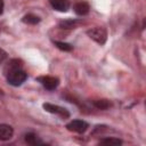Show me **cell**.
<instances>
[{
  "mask_svg": "<svg viewBox=\"0 0 146 146\" xmlns=\"http://www.w3.org/2000/svg\"><path fill=\"white\" fill-rule=\"evenodd\" d=\"M14 135V129L9 124H0V140H9Z\"/></svg>",
  "mask_w": 146,
  "mask_h": 146,
  "instance_id": "52a82bcc",
  "label": "cell"
},
{
  "mask_svg": "<svg viewBox=\"0 0 146 146\" xmlns=\"http://www.w3.org/2000/svg\"><path fill=\"white\" fill-rule=\"evenodd\" d=\"M23 22L26 23V24H31V25H35L40 22V18L36 16V15H33V14H27L23 17Z\"/></svg>",
  "mask_w": 146,
  "mask_h": 146,
  "instance_id": "7c38bea8",
  "label": "cell"
},
{
  "mask_svg": "<svg viewBox=\"0 0 146 146\" xmlns=\"http://www.w3.org/2000/svg\"><path fill=\"white\" fill-rule=\"evenodd\" d=\"M54 44L63 51H71L73 49V47L70 43H66V42H63V41H54Z\"/></svg>",
  "mask_w": 146,
  "mask_h": 146,
  "instance_id": "4fadbf2b",
  "label": "cell"
},
{
  "mask_svg": "<svg viewBox=\"0 0 146 146\" xmlns=\"http://www.w3.org/2000/svg\"><path fill=\"white\" fill-rule=\"evenodd\" d=\"M50 6L60 13H65L70 9V1L68 0H49Z\"/></svg>",
  "mask_w": 146,
  "mask_h": 146,
  "instance_id": "8992f818",
  "label": "cell"
},
{
  "mask_svg": "<svg viewBox=\"0 0 146 146\" xmlns=\"http://www.w3.org/2000/svg\"><path fill=\"white\" fill-rule=\"evenodd\" d=\"M42 106H43L44 111H47V112H49L51 114H56V115H58V116H60L63 119H66V117L70 116V112L66 108L62 107V106L54 105V104H50V103H44Z\"/></svg>",
  "mask_w": 146,
  "mask_h": 146,
  "instance_id": "3957f363",
  "label": "cell"
},
{
  "mask_svg": "<svg viewBox=\"0 0 146 146\" xmlns=\"http://www.w3.org/2000/svg\"><path fill=\"white\" fill-rule=\"evenodd\" d=\"M89 5L86 2V1H79L74 5V11L76 15H80V16H84L89 13Z\"/></svg>",
  "mask_w": 146,
  "mask_h": 146,
  "instance_id": "ba28073f",
  "label": "cell"
},
{
  "mask_svg": "<svg viewBox=\"0 0 146 146\" xmlns=\"http://www.w3.org/2000/svg\"><path fill=\"white\" fill-rule=\"evenodd\" d=\"M7 75V81L9 84L11 86H21L27 78V74L22 70V67L19 68H15V70H10L8 72H6Z\"/></svg>",
  "mask_w": 146,
  "mask_h": 146,
  "instance_id": "6da1fadb",
  "label": "cell"
},
{
  "mask_svg": "<svg viewBox=\"0 0 146 146\" xmlns=\"http://www.w3.org/2000/svg\"><path fill=\"white\" fill-rule=\"evenodd\" d=\"M25 141L29 145H40V144H42V140H40L39 137L33 132H29V133L25 135Z\"/></svg>",
  "mask_w": 146,
  "mask_h": 146,
  "instance_id": "9c48e42d",
  "label": "cell"
},
{
  "mask_svg": "<svg viewBox=\"0 0 146 146\" xmlns=\"http://www.w3.org/2000/svg\"><path fill=\"white\" fill-rule=\"evenodd\" d=\"M2 96H3V91H2V90H1V89H0V98H1V97H2Z\"/></svg>",
  "mask_w": 146,
  "mask_h": 146,
  "instance_id": "ac0fdd59",
  "label": "cell"
},
{
  "mask_svg": "<svg viewBox=\"0 0 146 146\" xmlns=\"http://www.w3.org/2000/svg\"><path fill=\"white\" fill-rule=\"evenodd\" d=\"M79 22L76 19H65L59 22V27L62 29H75Z\"/></svg>",
  "mask_w": 146,
  "mask_h": 146,
  "instance_id": "30bf717a",
  "label": "cell"
},
{
  "mask_svg": "<svg viewBox=\"0 0 146 146\" xmlns=\"http://www.w3.org/2000/svg\"><path fill=\"white\" fill-rule=\"evenodd\" d=\"M2 11H3V1L0 0V14H2Z\"/></svg>",
  "mask_w": 146,
  "mask_h": 146,
  "instance_id": "e0dca14e",
  "label": "cell"
},
{
  "mask_svg": "<svg viewBox=\"0 0 146 146\" xmlns=\"http://www.w3.org/2000/svg\"><path fill=\"white\" fill-rule=\"evenodd\" d=\"M67 130L73 131V132H78V133H82L88 129V123L83 120H73L71 122H68L66 124Z\"/></svg>",
  "mask_w": 146,
  "mask_h": 146,
  "instance_id": "277c9868",
  "label": "cell"
},
{
  "mask_svg": "<svg viewBox=\"0 0 146 146\" xmlns=\"http://www.w3.org/2000/svg\"><path fill=\"white\" fill-rule=\"evenodd\" d=\"M5 59H7V52H6L5 50L0 49V64H1Z\"/></svg>",
  "mask_w": 146,
  "mask_h": 146,
  "instance_id": "2e32d148",
  "label": "cell"
},
{
  "mask_svg": "<svg viewBox=\"0 0 146 146\" xmlns=\"http://www.w3.org/2000/svg\"><path fill=\"white\" fill-rule=\"evenodd\" d=\"M38 81L48 90H54L57 88V86L59 84V80L58 78L55 76H49V75H44V76H39Z\"/></svg>",
  "mask_w": 146,
  "mask_h": 146,
  "instance_id": "5b68a950",
  "label": "cell"
},
{
  "mask_svg": "<svg viewBox=\"0 0 146 146\" xmlns=\"http://www.w3.org/2000/svg\"><path fill=\"white\" fill-rule=\"evenodd\" d=\"M92 104L98 110H107L111 107V103L107 99H97V100H94Z\"/></svg>",
  "mask_w": 146,
  "mask_h": 146,
  "instance_id": "8fae6325",
  "label": "cell"
},
{
  "mask_svg": "<svg viewBox=\"0 0 146 146\" xmlns=\"http://www.w3.org/2000/svg\"><path fill=\"white\" fill-rule=\"evenodd\" d=\"M19 67H22L21 60H18V59H11V60L7 64V66H6V68H5V72H8V71L15 70V68H19Z\"/></svg>",
  "mask_w": 146,
  "mask_h": 146,
  "instance_id": "5bb4252c",
  "label": "cell"
},
{
  "mask_svg": "<svg viewBox=\"0 0 146 146\" xmlns=\"http://www.w3.org/2000/svg\"><path fill=\"white\" fill-rule=\"evenodd\" d=\"M99 144H103V145H121L122 140L119 139V138H104L99 141Z\"/></svg>",
  "mask_w": 146,
  "mask_h": 146,
  "instance_id": "9a60e30c",
  "label": "cell"
},
{
  "mask_svg": "<svg viewBox=\"0 0 146 146\" xmlns=\"http://www.w3.org/2000/svg\"><path fill=\"white\" fill-rule=\"evenodd\" d=\"M87 34L90 39H92L95 42H97L99 44H104L107 40V32L102 26H96V27L89 29L87 31Z\"/></svg>",
  "mask_w": 146,
  "mask_h": 146,
  "instance_id": "7a4b0ae2",
  "label": "cell"
}]
</instances>
